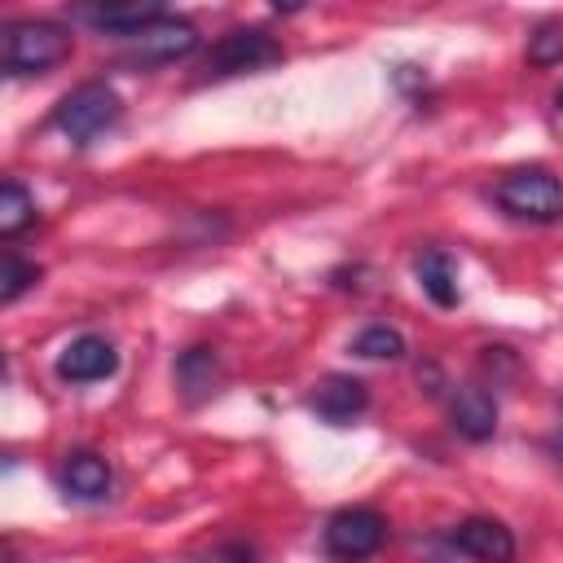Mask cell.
Returning a JSON list of instances; mask_svg holds the SVG:
<instances>
[{"mask_svg":"<svg viewBox=\"0 0 563 563\" xmlns=\"http://www.w3.org/2000/svg\"><path fill=\"white\" fill-rule=\"evenodd\" d=\"M387 537V519L369 506H347L325 523V550L334 559H369Z\"/></svg>","mask_w":563,"mask_h":563,"instance_id":"obj_5","label":"cell"},{"mask_svg":"<svg viewBox=\"0 0 563 563\" xmlns=\"http://www.w3.org/2000/svg\"><path fill=\"white\" fill-rule=\"evenodd\" d=\"M62 488L79 501H97L110 493V462L97 453H70L62 462Z\"/></svg>","mask_w":563,"mask_h":563,"instance_id":"obj_12","label":"cell"},{"mask_svg":"<svg viewBox=\"0 0 563 563\" xmlns=\"http://www.w3.org/2000/svg\"><path fill=\"white\" fill-rule=\"evenodd\" d=\"M40 282V268L35 264H26L13 246L4 251V260H0V303H13L22 290H31Z\"/></svg>","mask_w":563,"mask_h":563,"instance_id":"obj_17","label":"cell"},{"mask_svg":"<svg viewBox=\"0 0 563 563\" xmlns=\"http://www.w3.org/2000/svg\"><path fill=\"white\" fill-rule=\"evenodd\" d=\"M493 198L506 216L515 220H532V224H550V220H563V180L550 176L545 167H519V172H506L497 185H493Z\"/></svg>","mask_w":563,"mask_h":563,"instance_id":"obj_3","label":"cell"},{"mask_svg":"<svg viewBox=\"0 0 563 563\" xmlns=\"http://www.w3.org/2000/svg\"><path fill=\"white\" fill-rule=\"evenodd\" d=\"M352 352L365 356V361H396V356H405V339L391 325H365L352 339Z\"/></svg>","mask_w":563,"mask_h":563,"instance_id":"obj_16","label":"cell"},{"mask_svg":"<svg viewBox=\"0 0 563 563\" xmlns=\"http://www.w3.org/2000/svg\"><path fill=\"white\" fill-rule=\"evenodd\" d=\"M123 114V101L119 92L106 84V79H88L79 88H70L57 106H53V128L75 141V145H92L101 132H110Z\"/></svg>","mask_w":563,"mask_h":563,"instance_id":"obj_2","label":"cell"},{"mask_svg":"<svg viewBox=\"0 0 563 563\" xmlns=\"http://www.w3.org/2000/svg\"><path fill=\"white\" fill-rule=\"evenodd\" d=\"M123 44H128L132 62L154 66V62H176V57H189V53L198 48V31H194V22H185V18L158 13L150 26H141V31H136L132 40H123Z\"/></svg>","mask_w":563,"mask_h":563,"instance_id":"obj_6","label":"cell"},{"mask_svg":"<svg viewBox=\"0 0 563 563\" xmlns=\"http://www.w3.org/2000/svg\"><path fill=\"white\" fill-rule=\"evenodd\" d=\"M449 418H453V431L475 440V444L497 431V405L484 387H457L449 400Z\"/></svg>","mask_w":563,"mask_h":563,"instance_id":"obj_10","label":"cell"},{"mask_svg":"<svg viewBox=\"0 0 563 563\" xmlns=\"http://www.w3.org/2000/svg\"><path fill=\"white\" fill-rule=\"evenodd\" d=\"M308 405H312V413H317L321 422L347 427V422H356V418L369 409V391H365V383L352 378V374H325V378L312 387Z\"/></svg>","mask_w":563,"mask_h":563,"instance_id":"obj_8","label":"cell"},{"mask_svg":"<svg viewBox=\"0 0 563 563\" xmlns=\"http://www.w3.org/2000/svg\"><path fill=\"white\" fill-rule=\"evenodd\" d=\"M158 13H163L158 4H106V9H75V18H79V22H88V26L106 31V35H114V40H132V35H136L141 26H150Z\"/></svg>","mask_w":563,"mask_h":563,"instance_id":"obj_11","label":"cell"},{"mask_svg":"<svg viewBox=\"0 0 563 563\" xmlns=\"http://www.w3.org/2000/svg\"><path fill=\"white\" fill-rule=\"evenodd\" d=\"M176 383H180V396H185L189 405L207 400V396L220 387V361H216V352H211V347H189V352H180V361H176Z\"/></svg>","mask_w":563,"mask_h":563,"instance_id":"obj_13","label":"cell"},{"mask_svg":"<svg viewBox=\"0 0 563 563\" xmlns=\"http://www.w3.org/2000/svg\"><path fill=\"white\" fill-rule=\"evenodd\" d=\"M75 40L62 22H48V18H22V22H9L4 26V40H0V66L4 75H44L53 66H62L70 57Z\"/></svg>","mask_w":563,"mask_h":563,"instance_id":"obj_1","label":"cell"},{"mask_svg":"<svg viewBox=\"0 0 563 563\" xmlns=\"http://www.w3.org/2000/svg\"><path fill=\"white\" fill-rule=\"evenodd\" d=\"M31 220H35V198L18 180H4L0 185V238H18Z\"/></svg>","mask_w":563,"mask_h":563,"instance_id":"obj_15","label":"cell"},{"mask_svg":"<svg viewBox=\"0 0 563 563\" xmlns=\"http://www.w3.org/2000/svg\"><path fill=\"white\" fill-rule=\"evenodd\" d=\"M282 62V44L255 26H238L229 35H220L207 53V75L224 79V75H246V70H264Z\"/></svg>","mask_w":563,"mask_h":563,"instance_id":"obj_4","label":"cell"},{"mask_svg":"<svg viewBox=\"0 0 563 563\" xmlns=\"http://www.w3.org/2000/svg\"><path fill=\"white\" fill-rule=\"evenodd\" d=\"M114 369H119V352L106 334H79L57 356V378L62 383H101Z\"/></svg>","mask_w":563,"mask_h":563,"instance_id":"obj_7","label":"cell"},{"mask_svg":"<svg viewBox=\"0 0 563 563\" xmlns=\"http://www.w3.org/2000/svg\"><path fill=\"white\" fill-rule=\"evenodd\" d=\"M453 545H457L466 559H475V563H510V559H515V537H510V528L497 523V519H484V515L462 519V523L453 528Z\"/></svg>","mask_w":563,"mask_h":563,"instance_id":"obj_9","label":"cell"},{"mask_svg":"<svg viewBox=\"0 0 563 563\" xmlns=\"http://www.w3.org/2000/svg\"><path fill=\"white\" fill-rule=\"evenodd\" d=\"M413 273H418V286L431 295V303L440 308H453L462 295H457V264L444 255V251H422L413 260Z\"/></svg>","mask_w":563,"mask_h":563,"instance_id":"obj_14","label":"cell"},{"mask_svg":"<svg viewBox=\"0 0 563 563\" xmlns=\"http://www.w3.org/2000/svg\"><path fill=\"white\" fill-rule=\"evenodd\" d=\"M554 101H559V110H563V88H559V97H554Z\"/></svg>","mask_w":563,"mask_h":563,"instance_id":"obj_19","label":"cell"},{"mask_svg":"<svg viewBox=\"0 0 563 563\" xmlns=\"http://www.w3.org/2000/svg\"><path fill=\"white\" fill-rule=\"evenodd\" d=\"M528 62L541 66V70L563 62V22H559V18L541 22V26L528 35Z\"/></svg>","mask_w":563,"mask_h":563,"instance_id":"obj_18","label":"cell"}]
</instances>
